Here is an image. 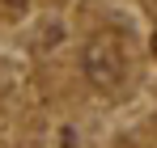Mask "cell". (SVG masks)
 <instances>
[{
    "label": "cell",
    "instance_id": "cell-1",
    "mask_svg": "<svg viewBox=\"0 0 157 148\" xmlns=\"http://www.w3.org/2000/svg\"><path fill=\"white\" fill-rule=\"evenodd\" d=\"M81 68H85V76H89L94 89L115 93V89L123 85V76H128L119 38H115V34H98V38H89V43H85V55H81Z\"/></svg>",
    "mask_w": 157,
    "mask_h": 148
},
{
    "label": "cell",
    "instance_id": "cell-2",
    "mask_svg": "<svg viewBox=\"0 0 157 148\" xmlns=\"http://www.w3.org/2000/svg\"><path fill=\"white\" fill-rule=\"evenodd\" d=\"M4 4H9V9H26L30 0H4Z\"/></svg>",
    "mask_w": 157,
    "mask_h": 148
}]
</instances>
